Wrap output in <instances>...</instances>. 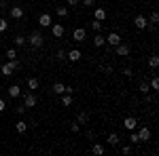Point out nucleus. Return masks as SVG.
<instances>
[{
  "instance_id": "f257e3e1",
  "label": "nucleus",
  "mask_w": 159,
  "mask_h": 156,
  "mask_svg": "<svg viewBox=\"0 0 159 156\" xmlns=\"http://www.w3.org/2000/svg\"><path fill=\"white\" fill-rule=\"evenodd\" d=\"M25 40L30 42V47H34V48H40L43 44H45V36H43V34H40L38 30H36V32H32V34L25 38Z\"/></svg>"
},
{
  "instance_id": "f03ea898",
  "label": "nucleus",
  "mask_w": 159,
  "mask_h": 156,
  "mask_svg": "<svg viewBox=\"0 0 159 156\" xmlns=\"http://www.w3.org/2000/svg\"><path fill=\"white\" fill-rule=\"evenodd\" d=\"M36 95H34V93H25L24 95V106L25 108H34V106H36Z\"/></svg>"
},
{
  "instance_id": "7ed1b4c3",
  "label": "nucleus",
  "mask_w": 159,
  "mask_h": 156,
  "mask_svg": "<svg viewBox=\"0 0 159 156\" xmlns=\"http://www.w3.org/2000/svg\"><path fill=\"white\" fill-rule=\"evenodd\" d=\"M134 25L138 27V30H147V25H148L147 17H144V15H136V19H134Z\"/></svg>"
},
{
  "instance_id": "20e7f679",
  "label": "nucleus",
  "mask_w": 159,
  "mask_h": 156,
  "mask_svg": "<svg viewBox=\"0 0 159 156\" xmlns=\"http://www.w3.org/2000/svg\"><path fill=\"white\" fill-rule=\"evenodd\" d=\"M87 36V32H85V27H76L72 32V40H76V42H81V40H85Z\"/></svg>"
},
{
  "instance_id": "39448f33",
  "label": "nucleus",
  "mask_w": 159,
  "mask_h": 156,
  "mask_svg": "<svg viewBox=\"0 0 159 156\" xmlns=\"http://www.w3.org/2000/svg\"><path fill=\"white\" fill-rule=\"evenodd\" d=\"M106 42H108L110 47H117V44H119V42H121V36H119V34H117V32H110L108 36H106Z\"/></svg>"
},
{
  "instance_id": "423d86ee",
  "label": "nucleus",
  "mask_w": 159,
  "mask_h": 156,
  "mask_svg": "<svg viewBox=\"0 0 159 156\" xmlns=\"http://www.w3.org/2000/svg\"><path fill=\"white\" fill-rule=\"evenodd\" d=\"M115 51H117V55H119V57H125V55H129V44L119 42V44L115 47Z\"/></svg>"
},
{
  "instance_id": "0eeeda50",
  "label": "nucleus",
  "mask_w": 159,
  "mask_h": 156,
  "mask_svg": "<svg viewBox=\"0 0 159 156\" xmlns=\"http://www.w3.org/2000/svg\"><path fill=\"white\" fill-rule=\"evenodd\" d=\"M136 124H138V120H136L134 116H127V118L123 120V127H125L127 131H134V129H136Z\"/></svg>"
},
{
  "instance_id": "6e6552de",
  "label": "nucleus",
  "mask_w": 159,
  "mask_h": 156,
  "mask_svg": "<svg viewBox=\"0 0 159 156\" xmlns=\"http://www.w3.org/2000/svg\"><path fill=\"white\" fill-rule=\"evenodd\" d=\"M38 25H40V27H49L51 25V15L49 13H43V15L38 17Z\"/></svg>"
},
{
  "instance_id": "1a4fd4ad",
  "label": "nucleus",
  "mask_w": 159,
  "mask_h": 156,
  "mask_svg": "<svg viewBox=\"0 0 159 156\" xmlns=\"http://www.w3.org/2000/svg\"><path fill=\"white\" fill-rule=\"evenodd\" d=\"M51 32H53V36H55V38H61L66 30H64V25H61V23H53V25H51Z\"/></svg>"
},
{
  "instance_id": "9d476101",
  "label": "nucleus",
  "mask_w": 159,
  "mask_h": 156,
  "mask_svg": "<svg viewBox=\"0 0 159 156\" xmlns=\"http://www.w3.org/2000/svg\"><path fill=\"white\" fill-rule=\"evenodd\" d=\"M138 137H140V141H148V139H151V129H148V127H142V129L138 131Z\"/></svg>"
},
{
  "instance_id": "9b49d317",
  "label": "nucleus",
  "mask_w": 159,
  "mask_h": 156,
  "mask_svg": "<svg viewBox=\"0 0 159 156\" xmlns=\"http://www.w3.org/2000/svg\"><path fill=\"white\" fill-rule=\"evenodd\" d=\"M0 76H11L13 72H15V70H13V65H11V61H7V63H4V65H2V68H0Z\"/></svg>"
},
{
  "instance_id": "f8f14e48",
  "label": "nucleus",
  "mask_w": 159,
  "mask_h": 156,
  "mask_svg": "<svg viewBox=\"0 0 159 156\" xmlns=\"http://www.w3.org/2000/svg\"><path fill=\"white\" fill-rule=\"evenodd\" d=\"M11 17L13 19H21L24 17V9L21 6H11Z\"/></svg>"
},
{
  "instance_id": "ddd939ff",
  "label": "nucleus",
  "mask_w": 159,
  "mask_h": 156,
  "mask_svg": "<svg viewBox=\"0 0 159 156\" xmlns=\"http://www.w3.org/2000/svg\"><path fill=\"white\" fill-rule=\"evenodd\" d=\"M66 57H68V61H79L83 55H81V51H79V48H72V51H70Z\"/></svg>"
},
{
  "instance_id": "4468645a",
  "label": "nucleus",
  "mask_w": 159,
  "mask_h": 156,
  "mask_svg": "<svg viewBox=\"0 0 159 156\" xmlns=\"http://www.w3.org/2000/svg\"><path fill=\"white\" fill-rule=\"evenodd\" d=\"M61 106H66V108H68V106H70V103H72V95H70V93H61Z\"/></svg>"
},
{
  "instance_id": "2eb2a0df",
  "label": "nucleus",
  "mask_w": 159,
  "mask_h": 156,
  "mask_svg": "<svg viewBox=\"0 0 159 156\" xmlns=\"http://www.w3.org/2000/svg\"><path fill=\"white\" fill-rule=\"evenodd\" d=\"M64 91H66V84L64 82H55L53 84V93H55V95H61Z\"/></svg>"
},
{
  "instance_id": "dca6fc26",
  "label": "nucleus",
  "mask_w": 159,
  "mask_h": 156,
  "mask_svg": "<svg viewBox=\"0 0 159 156\" xmlns=\"http://www.w3.org/2000/svg\"><path fill=\"white\" fill-rule=\"evenodd\" d=\"M9 95L11 97H19L21 95V89H19L17 84H11V86H9Z\"/></svg>"
},
{
  "instance_id": "f3484780",
  "label": "nucleus",
  "mask_w": 159,
  "mask_h": 156,
  "mask_svg": "<svg viewBox=\"0 0 159 156\" xmlns=\"http://www.w3.org/2000/svg\"><path fill=\"white\" fill-rule=\"evenodd\" d=\"M93 42H96V47H104V44H106V38L102 36V34H98V32H96V38H93Z\"/></svg>"
},
{
  "instance_id": "a211bd4d",
  "label": "nucleus",
  "mask_w": 159,
  "mask_h": 156,
  "mask_svg": "<svg viewBox=\"0 0 159 156\" xmlns=\"http://www.w3.org/2000/svg\"><path fill=\"white\" fill-rule=\"evenodd\" d=\"M15 129H17V133H25V131H28V122H24V120H19V122L15 124Z\"/></svg>"
},
{
  "instance_id": "6ab92c4d",
  "label": "nucleus",
  "mask_w": 159,
  "mask_h": 156,
  "mask_svg": "<svg viewBox=\"0 0 159 156\" xmlns=\"http://www.w3.org/2000/svg\"><path fill=\"white\" fill-rule=\"evenodd\" d=\"M148 23H151V25H157V23H159V13H157V11L151 13V17H148Z\"/></svg>"
},
{
  "instance_id": "aec40b11",
  "label": "nucleus",
  "mask_w": 159,
  "mask_h": 156,
  "mask_svg": "<svg viewBox=\"0 0 159 156\" xmlns=\"http://www.w3.org/2000/svg\"><path fill=\"white\" fill-rule=\"evenodd\" d=\"M38 78H28V89H32V91H36L38 89Z\"/></svg>"
},
{
  "instance_id": "412c9836",
  "label": "nucleus",
  "mask_w": 159,
  "mask_h": 156,
  "mask_svg": "<svg viewBox=\"0 0 159 156\" xmlns=\"http://www.w3.org/2000/svg\"><path fill=\"white\" fill-rule=\"evenodd\" d=\"M96 19H98V21H104V19H106V11H104V9H96Z\"/></svg>"
},
{
  "instance_id": "4be33fe9",
  "label": "nucleus",
  "mask_w": 159,
  "mask_h": 156,
  "mask_svg": "<svg viewBox=\"0 0 159 156\" xmlns=\"http://www.w3.org/2000/svg\"><path fill=\"white\" fill-rule=\"evenodd\" d=\"M108 144L110 145H117V144H119V135H117V133H110V135H108Z\"/></svg>"
},
{
  "instance_id": "5701e85b",
  "label": "nucleus",
  "mask_w": 159,
  "mask_h": 156,
  "mask_svg": "<svg viewBox=\"0 0 159 156\" xmlns=\"http://www.w3.org/2000/svg\"><path fill=\"white\" fill-rule=\"evenodd\" d=\"M148 65H151L153 70H155V68H157V65H159V57H157V55H153V57L148 59Z\"/></svg>"
},
{
  "instance_id": "b1692460",
  "label": "nucleus",
  "mask_w": 159,
  "mask_h": 156,
  "mask_svg": "<svg viewBox=\"0 0 159 156\" xmlns=\"http://www.w3.org/2000/svg\"><path fill=\"white\" fill-rule=\"evenodd\" d=\"M87 118H89V116H87L85 112H81V114L76 116V122H79V124H85V122H87Z\"/></svg>"
},
{
  "instance_id": "393cba45",
  "label": "nucleus",
  "mask_w": 159,
  "mask_h": 156,
  "mask_svg": "<svg viewBox=\"0 0 159 156\" xmlns=\"http://www.w3.org/2000/svg\"><path fill=\"white\" fill-rule=\"evenodd\" d=\"M55 13H57L60 17H68V9H66V6H57V9H55Z\"/></svg>"
},
{
  "instance_id": "a878e982",
  "label": "nucleus",
  "mask_w": 159,
  "mask_h": 156,
  "mask_svg": "<svg viewBox=\"0 0 159 156\" xmlns=\"http://www.w3.org/2000/svg\"><path fill=\"white\" fill-rule=\"evenodd\" d=\"M7 57H9V59H15V57H17V48H7Z\"/></svg>"
},
{
  "instance_id": "bb28decb",
  "label": "nucleus",
  "mask_w": 159,
  "mask_h": 156,
  "mask_svg": "<svg viewBox=\"0 0 159 156\" xmlns=\"http://www.w3.org/2000/svg\"><path fill=\"white\" fill-rule=\"evenodd\" d=\"M91 152H93V154H104V145L96 144V145H93V148H91Z\"/></svg>"
},
{
  "instance_id": "cd10ccee",
  "label": "nucleus",
  "mask_w": 159,
  "mask_h": 156,
  "mask_svg": "<svg viewBox=\"0 0 159 156\" xmlns=\"http://www.w3.org/2000/svg\"><path fill=\"white\" fill-rule=\"evenodd\" d=\"M15 44H17V47H24V44H25V36H21V34L15 36Z\"/></svg>"
},
{
  "instance_id": "c85d7f7f",
  "label": "nucleus",
  "mask_w": 159,
  "mask_h": 156,
  "mask_svg": "<svg viewBox=\"0 0 159 156\" xmlns=\"http://www.w3.org/2000/svg\"><path fill=\"white\" fill-rule=\"evenodd\" d=\"M148 91H151V86H148V82H140V93H144V95H147Z\"/></svg>"
},
{
  "instance_id": "c756f323",
  "label": "nucleus",
  "mask_w": 159,
  "mask_h": 156,
  "mask_svg": "<svg viewBox=\"0 0 159 156\" xmlns=\"http://www.w3.org/2000/svg\"><path fill=\"white\" fill-rule=\"evenodd\" d=\"M100 27H102V21L93 19V23H91V30H93V32H100Z\"/></svg>"
},
{
  "instance_id": "7c9ffc66",
  "label": "nucleus",
  "mask_w": 159,
  "mask_h": 156,
  "mask_svg": "<svg viewBox=\"0 0 159 156\" xmlns=\"http://www.w3.org/2000/svg\"><path fill=\"white\" fill-rule=\"evenodd\" d=\"M66 55H68V53H66L64 48H61V51H57V59H60V61H66V59H68Z\"/></svg>"
},
{
  "instance_id": "2f4dec72",
  "label": "nucleus",
  "mask_w": 159,
  "mask_h": 156,
  "mask_svg": "<svg viewBox=\"0 0 159 156\" xmlns=\"http://www.w3.org/2000/svg\"><path fill=\"white\" fill-rule=\"evenodd\" d=\"M148 86H151V89H153V91H159V80H157V78H153V80H151V84H148Z\"/></svg>"
},
{
  "instance_id": "473e14b6",
  "label": "nucleus",
  "mask_w": 159,
  "mask_h": 156,
  "mask_svg": "<svg viewBox=\"0 0 159 156\" xmlns=\"http://www.w3.org/2000/svg\"><path fill=\"white\" fill-rule=\"evenodd\" d=\"M7 27H9V23H7V21L0 17V34H2V32H7Z\"/></svg>"
},
{
  "instance_id": "72a5a7b5",
  "label": "nucleus",
  "mask_w": 159,
  "mask_h": 156,
  "mask_svg": "<svg viewBox=\"0 0 159 156\" xmlns=\"http://www.w3.org/2000/svg\"><path fill=\"white\" fill-rule=\"evenodd\" d=\"M129 141H132V144H140V137H138V133H132V135H129Z\"/></svg>"
},
{
  "instance_id": "f704fd0d",
  "label": "nucleus",
  "mask_w": 159,
  "mask_h": 156,
  "mask_svg": "<svg viewBox=\"0 0 159 156\" xmlns=\"http://www.w3.org/2000/svg\"><path fill=\"white\" fill-rule=\"evenodd\" d=\"M9 61H11L13 70H19V68H21V63H19V61H17V57H15V59H9Z\"/></svg>"
},
{
  "instance_id": "c9c22d12",
  "label": "nucleus",
  "mask_w": 159,
  "mask_h": 156,
  "mask_svg": "<svg viewBox=\"0 0 159 156\" xmlns=\"http://www.w3.org/2000/svg\"><path fill=\"white\" fill-rule=\"evenodd\" d=\"M121 152H123V154H132V145H123Z\"/></svg>"
},
{
  "instance_id": "e433bc0d",
  "label": "nucleus",
  "mask_w": 159,
  "mask_h": 156,
  "mask_svg": "<svg viewBox=\"0 0 159 156\" xmlns=\"http://www.w3.org/2000/svg\"><path fill=\"white\" fill-rule=\"evenodd\" d=\"M79 127H81V124H79V122H74V124H70V131H72V133H79Z\"/></svg>"
},
{
  "instance_id": "4c0bfd02",
  "label": "nucleus",
  "mask_w": 159,
  "mask_h": 156,
  "mask_svg": "<svg viewBox=\"0 0 159 156\" xmlns=\"http://www.w3.org/2000/svg\"><path fill=\"white\" fill-rule=\"evenodd\" d=\"M81 2H83L85 6H93V0H81Z\"/></svg>"
},
{
  "instance_id": "58836bf2",
  "label": "nucleus",
  "mask_w": 159,
  "mask_h": 156,
  "mask_svg": "<svg viewBox=\"0 0 159 156\" xmlns=\"http://www.w3.org/2000/svg\"><path fill=\"white\" fill-rule=\"evenodd\" d=\"M25 112V106H17V114H24Z\"/></svg>"
},
{
  "instance_id": "ea45409f",
  "label": "nucleus",
  "mask_w": 159,
  "mask_h": 156,
  "mask_svg": "<svg viewBox=\"0 0 159 156\" xmlns=\"http://www.w3.org/2000/svg\"><path fill=\"white\" fill-rule=\"evenodd\" d=\"M4 108H7V103H4V99H0V112H4Z\"/></svg>"
},
{
  "instance_id": "a19ab883",
  "label": "nucleus",
  "mask_w": 159,
  "mask_h": 156,
  "mask_svg": "<svg viewBox=\"0 0 159 156\" xmlns=\"http://www.w3.org/2000/svg\"><path fill=\"white\" fill-rule=\"evenodd\" d=\"M79 2H81V0H68V4H70V6H76Z\"/></svg>"
}]
</instances>
